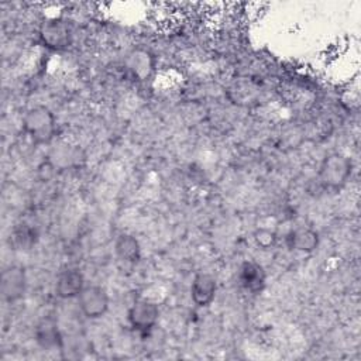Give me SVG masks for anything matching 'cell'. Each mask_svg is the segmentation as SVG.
Returning a JSON list of instances; mask_svg holds the SVG:
<instances>
[{"instance_id":"6da1fadb","label":"cell","mask_w":361,"mask_h":361,"mask_svg":"<svg viewBox=\"0 0 361 361\" xmlns=\"http://www.w3.org/2000/svg\"><path fill=\"white\" fill-rule=\"evenodd\" d=\"M23 131L35 145L49 144L56 134V118L47 106L30 107L21 120Z\"/></svg>"},{"instance_id":"7a4b0ae2","label":"cell","mask_w":361,"mask_h":361,"mask_svg":"<svg viewBox=\"0 0 361 361\" xmlns=\"http://www.w3.org/2000/svg\"><path fill=\"white\" fill-rule=\"evenodd\" d=\"M353 162L351 159L341 154H329L319 169V183L327 190H340L351 176Z\"/></svg>"},{"instance_id":"3957f363","label":"cell","mask_w":361,"mask_h":361,"mask_svg":"<svg viewBox=\"0 0 361 361\" xmlns=\"http://www.w3.org/2000/svg\"><path fill=\"white\" fill-rule=\"evenodd\" d=\"M80 312L87 319H100L109 310L110 299L104 288L99 285H85L78 296Z\"/></svg>"},{"instance_id":"277c9868","label":"cell","mask_w":361,"mask_h":361,"mask_svg":"<svg viewBox=\"0 0 361 361\" xmlns=\"http://www.w3.org/2000/svg\"><path fill=\"white\" fill-rule=\"evenodd\" d=\"M39 41L52 51H62L72 44V32L65 21L48 20L39 28Z\"/></svg>"},{"instance_id":"5b68a950","label":"cell","mask_w":361,"mask_h":361,"mask_svg":"<svg viewBox=\"0 0 361 361\" xmlns=\"http://www.w3.org/2000/svg\"><path fill=\"white\" fill-rule=\"evenodd\" d=\"M127 319L130 326L141 333L149 331L159 319L158 306L148 299H137L128 309Z\"/></svg>"},{"instance_id":"8992f818","label":"cell","mask_w":361,"mask_h":361,"mask_svg":"<svg viewBox=\"0 0 361 361\" xmlns=\"http://www.w3.org/2000/svg\"><path fill=\"white\" fill-rule=\"evenodd\" d=\"M27 288V276L25 269L20 265H10L1 272L0 281V292L6 302H17L20 300Z\"/></svg>"},{"instance_id":"52a82bcc","label":"cell","mask_w":361,"mask_h":361,"mask_svg":"<svg viewBox=\"0 0 361 361\" xmlns=\"http://www.w3.org/2000/svg\"><path fill=\"white\" fill-rule=\"evenodd\" d=\"M237 278L241 288L252 295L261 293L267 283V274L264 267L252 259L244 261L240 265Z\"/></svg>"},{"instance_id":"ba28073f","label":"cell","mask_w":361,"mask_h":361,"mask_svg":"<svg viewBox=\"0 0 361 361\" xmlns=\"http://www.w3.org/2000/svg\"><path fill=\"white\" fill-rule=\"evenodd\" d=\"M85 288V276L78 268H66L55 281V293L61 299L78 298Z\"/></svg>"},{"instance_id":"9c48e42d","label":"cell","mask_w":361,"mask_h":361,"mask_svg":"<svg viewBox=\"0 0 361 361\" xmlns=\"http://www.w3.org/2000/svg\"><path fill=\"white\" fill-rule=\"evenodd\" d=\"M34 338L37 344L47 351L62 347V334L58 322L52 317H44L37 323L34 329Z\"/></svg>"},{"instance_id":"30bf717a","label":"cell","mask_w":361,"mask_h":361,"mask_svg":"<svg viewBox=\"0 0 361 361\" xmlns=\"http://www.w3.org/2000/svg\"><path fill=\"white\" fill-rule=\"evenodd\" d=\"M216 292H217V282L213 275L206 272H200L195 275L190 285V298L196 306L199 307L209 306L214 300Z\"/></svg>"},{"instance_id":"8fae6325","label":"cell","mask_w":361,"mask_h":361,"mask_svg":"<svg viewBox=\"0 0 361 361\" xmlns=\"http://www.w3.org/2000/svg\"><path fill=\"white\" fill-rule=\"evenodd\" d=\"M285 241L289 250L309 254L319 247L320 238L316 230L310 227H298L286 234Z\"/></svg>"},{"instance_id":"7c38bea8","label":"cell","mask_w":361,"mask_h":361,"mask_svg":"<svg viewBox=\"0 0 361 361\" xmlns=\"http://www.w3.org/2000/svg\"><path fill=\"white\" fill-rule=\"evenodd\" d=\"M126 66L135 79L147 80L154 73V58L144 49H134L128 54Z\"/></svg>"},{"instance_id":"4fadbf2b","label":"cell","mask_w":361,"mask_h":361,"mask_svg":"<svg viewBox=\"0 0 361 361\" xmlns=\"http://www.w3.org/2000/svg\"><path fill=\"white\" fill-rule=\"evenodd\" d=\"M51 164L58 169L65 168H76L80 165V162L85 161V154L79 147L73 145H62L61 148H56L49 155Z\"/></svg>"},{"instance_id":"5bb4252c","label":"cell","mask_w":361,"mask_h":361,"mask_svg":"<svg viewBox=\"0 0 361 361\" xmlns=\"http://www.w3.org/2000/svg\"><path fill=\"white\" fill-rule=\"evenodd\" d=\"M114 251L116 255L127 264H137L141 259V247L138 240L127 233H123L116 238Z\"/></svg>"},{"instance_id":"9a60e30c","label":"cell","mask_w":361,"mask_h":361,"mask_svg":"<svg viewBox=\"0 0 361 361\" xmlns=\"http://www.w3.org/2000/svg\"><path fill=\"white\" fill-rule=\"evenodd\" d=\"M13 237L14 244L20 248V250H28L37 240V233L32 227L27 226V224H20L14 228L13 234L10 235Z\"/></svg>"},{"instance_id":"2e32d148","label":"cell","mask_w":361,"mask_h":361,"mask_svg":"<svg viewBox=\"0 0 361 361\" xmlns=\"http://www.w3.org/2000/svg\"><path fill=\"white\" fill-rule=\"evenodd\" d=\"M254 241L262 250H269L276 243V233L274 230L265 228V227L257 228L254 231Z\"/></svg>"}]
</instances>
